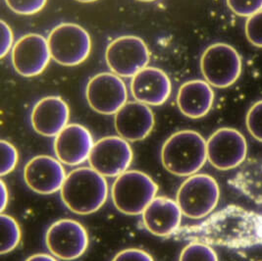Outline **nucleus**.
Masks as SVG:
<instances>
[{
  "mask_svg": "<svg viewBox=\"0 0 262 261\" xmlns=\"http://www.w3.org/2000/svg\"><path fill=\"white\" fill-rule=\"evenodd\" d=\"M173 236L209 246L250 248L262 244V216L238 205H228L201 224L179 228Z\"/></svg>",
  "mask_w": 262,
  "mask_h": 261,
  "instance_id": "1",
  "label": "nucleus"
},
{
  "mask_svg": "<svg viewBox=\"0 0 262 261\" xmlns=\"http://www.w3.org/2000/svg\"><path fill=\"white\" fill-rule=\"evenodd\" d=\"M60 194L72 212L89 215L99 210L107 201L108 184L104 176L93 168L81 167L67 175Z\"/></svg>",
  "mask_w": 262,
  "mask_h": 261,
  "instance_id": "2",
  "label": "nucleus"
},
{
  "mask_svg": "<svg viewBox=\"0 0 262 261\" xmlns=\"http://www.w3.org/2000/svg\"><path fill=\"white\" fill-rule=\"evenodd\" d=\"M207 160L206 141L195 130H184L170 136L161 149V161L168 172L179 177L196 174Z\"/></svg>",
  "mask_w": 262,
  "mask_h": 261,
  "instance_id": "3",
  "label": "nucleus"
},
{
  "mask_svg": "<svg viewBox=\"0 0 262 261\" xmlns=\"http://www.w3.org/2000/svg\"><path fill=\"white\" fill-rule=\"evenodd\" d=\"M157 190L156 183L147 174L132 170L116 178L111 189V198L120 212L140 215L154 201Z\"/></svg>",
  "mask_w": 262,
  "mask_h": 261,
  "instance_id": "4",
  "label": "nucleus"
},
{
  "mask_svg": "<svg viewBox=\"0 0 262 261\" xmlns=\"http://www.w3.org/2000/svg\"><path fill=\"white\" fill-rule=\"evenodd\" d=\"M220 188L208 174H194L187 179L177 192L182 213L191 219H202L212 213L219 202Z\"/></svg>",
  "mask_w": 262,
  "mask_h": 261,
  "instance_id": "5",
  "label": "nucleus"
},
{
  "mask_svg": "<svg viewBox=\"0 0 262 261\" xmlns=\"http://www.w3.org/2000/svg\"><path fill=\"white\" fill-rule=\"evenodd\" d=\"M48 42L51 58L68 67L84 62L92 50L90 34L83 27L72 23H63L53 28Z\"/></svg>",
  "mask_w": 262,
  "mask_h": 261,
  "instance_id": "6",
  "label": "nucleus"
},
{
  "mask_svg": "<svg viewBox=\"0 0 262 261\" xmlns=\"http://www.w3.org/2000/svg\"><path fill=\"white\" fill-rule=\"evenodd\" d=\"M243 68L238 51L227 44H214L203 52L201 70L210 85L225 89L238 81Z\"/></svg>",
  "mask_w": 262,
  "mask_h": 261,
  "instance_id": "7",
  "label": "nucleus"
},
{
  "mask_svg": "<svg viewBox=\"0 0 262 261\" xmlns=\"http://www.w3.org/2000/svg\"><path fill=\"white\" fill-rule=\"evenodd\" d=\"M105 60L112 73L119 77L133 78L147 67L150 54L141 37L123 36L110 42L105 51Z\"/></svg>",
  "mask_w": 262,
  "mask_h": 261,
  "instance_id": "8",
  "label": "nucleus"
},
{
  "mask_svg": "<svg viewBox=\"0 0 262 261\" xmlns=\"http://www.w3.org/2000/svg\"><path fill=\"white\" fill-rule=\"evenodd\" d=\"M206 146L207 160L221 171L239 167L247 159V140L241 132L233 128L215 130L207 140Z\"/></svg>",
  "mask_w": 262,
  "mask_h": 261,
  "instance_id": "9",
  "label": "nucleus"
},
{
  "mask_svg": "<svg viewBox=\"0 0 262 261\" xmlns=\"http://www.w3.org/2000/svg\"><path fill=\"white\" fill-rule=\"evenodd\" d=\"M85 97L93 110L103 115H115L127 103L128 91L119 76L100 73L86 84Z\"/></svg>",
  "mask_w": 262,
  "mask_h": 261,
  "instance_id": "10",
  "label": "nucleus"
},
{
  "mask_svg": "<svg viewBox=\"0 0 262 261\" xmlns=\"http://www.w3.org/2000/svg\"><path fill=\"white\" fill-rule=\"evenodd\" d=\"M48 250L62 260L81 257L89 247V235L81 223L72 219H61L48 228L46 236Z\"/></svg>",
  "mask_w": 262,
  "mask_h": 261,
  "instance_id": "11",
  "label": "nucleus"
},
{
  "mask_svg": "<svg viewBox=\"0 0 262 261\" xmlns=\"http://www.w3.org/2000/svg\"><path fill=\"white\" fill-rule=\"evenodd\" d=\"M133 149L128 141L111 136L98 140L89 157L91 168L104 177H118L133 161Z\"/></svg>",
  "mask_w": 262,
  "mask_h": 261,
  "instance_id": "12",
  "label": "nucleus"
},
{
  "mask_svg": "<svg viewBox=\"0 0 262 261\" xmlns=\"http://www.w3.org/2000/svg\"><path fill=\"white\" fill-rule=\"evenodd\" d=\"M50 58L48 39L37 34H28L20 37L11 51L15 71L26 78L41 74L47 69Z\"/></svg>",
  "mask_w": 262,
  "mask_h": 261,
  "instance_id": "13",
  "label": "nucleus"
},
{
  "mask_svg": "<svg viewBox=\"0 0 262 261\" xmlns=\"http://www.w3.org/2000/svg\"><path fill=\"white\" fill-rule=\"evenodd\" d=\"M94 144L93 136L85 127L69 124L55 137L54 151L61 163L78 166L89 160Z\"/></svg>",
  "mask_w": 262,
  "mask_h": 261,
  "instance_id": "14",
  "label": "nucleus"
},
{
  "mask_svg": "<svg viewBox=\"0 0 262 261\" xmlns=\"http://www.w3.org/2000/svg\"><path fill=\"white\" fill-rule=\"evenodd\" d=\"M66 177L65 169L59 160L48 155L36 156L25 167L26 184L40 194H51L61 190Z\"/></svg>",
  "mask_w": 262,
  "mask_h": 261,
  "instance_id": "15",
  "label": "nucleus"
},
{
  "mask_svg": "<svg viewBox=\"0 0 262 261\" xmlns=\"http://www.w3.org/2000/svg\"><path fill=\"white\" fill-rule=\"evenodd\" d=\"M155 115L148 105L129 101L115 114L114 126L119 137L128 142H140L149 136L155 127Z\"/></svg>",
  "mask_w": 262,
  "mask_h": 261,
  "instance_id": "16",
  "label": "nucleus"
},
{
  "mask_svg": "<svg viewBox=\"0 0 262 261\" xmlns=\"http://www.w3.org/2000/svg\"><path fill=\"white\" fill-rule=\"evenodd\" d=\"M171 91L172 84L166 73L155 67H145L132 78V95L137 101L146 105L164 104Z\"/></svg>",
  "mask_w": 262,
  "mask_h": 261,
  "instance_id": "17",
  "label": "nucleus"
},
{
  "mask_svg": "<svg viewBox=\"0 0 262 261\" xmlns=\"http://www.w3.org/2000/svg\"><path fill=\"white\" fill-rule=\"evenodd\" d=\"M70 109L59 96H48L36 102L31 114L34 130L45 137H56L67 125Z\"/></svg>",
  "mask_w": 262,
  "mask_h": 261,
  "instance_id": "18",
  "label": "nucleus"
},
{
  "mask_svg": "<svg viewBox=\"0 0 262 261\" xmlns=\"http://www.w3.org/2000/svg\"><path fill=\"white\" fill-rule=\"evenodd\" d=\"M182 215L177 202L165 197H155L143 211V225L157 237L173 236L180 228Z\"/></svg>",
  "mask_w": 262,
  "mask_h": 261,
  "instance_id": "19",
  "label": "nucleus"
},
{
  "mask_svg": "<svg viewBox=\"0 0 262 261\" xmlns=\"http://www.w3.org/2000/svg\"><path fill=\"white\" fill-rule=\"evenodd\" d=\"M214 92L206 81L192 80L183 83L177 95V104L185 116L204 117L213 106Z\"/></svg>",
  "mask_w": 262,
  "mask_h": 261,
  "instance_id": "20",
  "label": "nucleus"
},
{
  "mask_svg": "<svg viewBox=\"0 0 262 261\" xmlns=\"http://www.w3.org/2000/svg\"><path fill=\"white\" fill-rule=\"evenodd\" d=\"M232 185L250 201L262 206V158L245 161Z\"/></svg>",
  "mask_w": 262,
  "mask_h": 261,
  "instance_id": "21",
  "label": "nucleus"
},
{
  "mask_svg": "<svg viewBox=\"0 0 262 261\" xmlns=\"http://www.w3.org/2000/svg\"><path fill=\"white\" fill-rule=\"evenodd\" d=\"M1 220V254L16 249L21 241V229L17 221L7 214L2 213Z\"/></svg>",
  "mask_w": 262,
  "mask_h": 261,
  "instance_id": "22",
  "label": "nucleus"
},
{
  "mask_svg": "<svg viewBox=\"0 0 262 261\" xmlns=\"http://www.w3.org/2000/svg\"><path fill=\"white\" fill-rule=\"evenodd\" d=\"M179 261H219L217 253L209 245L191 242L180 254Z\"/></svg>",
  "mask_w": 262,
  "mask_h": 261,
  "instance_id": "23",
  "label": "nucleus"
},
{
  "mask_svg": "<svg viewBox=\"0 0 262 261\" xmlns=\"http://www.w3.org/2000/svg\"><path fill=\"white\" fill-rule=\"evenodd\" d=\"M1 148V167H0V175L5 176L12 172L16 168L19 161V155L16 147L12 143L6 141L0 142Z\"/></svg>",
  "mask_w": 262,
  "mask_h": 261,
  "instance_id": "24",
  "label": "nucleus"
},
{
  "mask_svg": "<svg viewBox=\"0 0 262 261\" xmlns=\"http://www.w3.org/2000/svg\"><path fill=\"white\" fill-rule=\"evenodd\" d=\"M246 124L250 135L262 143V100L250 107L246 117Z\"/></svg>",
  "mask_w": 262,
  "mask_h": 261,
  "instance_id": "25",
  "label": "nucleus"
},
{
  "mask_svg": "<svg viewBox=\"0 0 262 261\" xmlns=\"http://www.w3.org/2000/svg\"><path fill=\"white\" fill-rule=\"evenodd\" d=\"M48 0H5L13 12L19 15H34L41 11Z\"/></svg>",
  "mask_w": 262,
  "mask_h": 261,
  "instance_id": "26",
  "label": "nucleus"
},
{
  "mask_svg": "<svg viewBox=\"0 0 262 261\" xmlns=\"http://www.w3.org/2000/svg\"><path fill=\"white\" fill-rule=\"evenodd\" d=\"M229 8L241 17H250L262 10V0H227Z\"/></svg>",
  "mask_w": 262,
  "mask_h": 261,
  "instance_id": "27",
  "label": "nucleus"
},
{
  "mask_svg": "<svg viewBox=\"0 0 262 261\" xmlns=\"http://www.w3.org/2000/svg\"><path fill=\"white\" fill-rule=\"evenodd\" d=\"M246 36L251 45L262 48V10L248 18L246 22Z\"/></svg>",
  "mask_w": 262,
  "mask_h": 261,
  "instance_id": "28",
  "label": "nucleus"
},
{
  "mask_svg": "<svg viewBox=\"0 0 262 261\" xmlns=\"http://www.w3.org/2000/svg\"><path fill=\"white\" fill-rule=\"evenodd\" d=\"M112 261H155L152 256L143 249H124L118 252Z\"/></svg>",
  "mask_w": 262,
  "mask_h": 261,
  "instance_id": "29",
  "label": "nucleus"
},
{
  "mask_svg": "<svg viewBox=\"0 0 262 261\" xmlns=\"http://www.w3.org/2000/svg\"><path fill=\"white\" fill-rule=\"evenodd\" d=\"M1 26V51H0V57L3 58L5 55L8 54L10 49L13 48V32L11 28L4 21L0 22Z\"/></svg>",
  "mask_w": 262,
  "mask_h": 261,
  "instance_id": "30",
  "label": "nucleus"
},
{
  "mask_svg": "<svg viewBox=\"0 0 262 261\" xmlns=\"http://www.w3.org/2000/svg\"><path fill=\"white\" fill-rule=\"evenodd\" d=\"M0 197H1V206H0V210L1 212L4 211V209L6 208L7 204H8V200H9V194H8V189L5 185V183L3 181H0Z\"/></svg>",
  "mask_w": 262,
  "mask_h": 261,
  "instance_id": "31",
  "label": "nucleus"
},
{
  "mask_svg": "<svg viewBox=\"0 0 262 261\" xmlns=\"http://www.w3.org/2000/svg\"><path fill=\"white\" fill-rule=\"evenodd\" d=\"M26 261H57V259L47 253H36L30 256Z\"/></svg>",
  "mask_w": 262,
  "mask_h": 261,
  "instance_id": "32",
  "label": "nucleus"
},
{
  "mask_svg": "<svg viewBox=\"0 0 262 261\" xmlns=\"http://www.w3.org/2000/svg\"><path fill=\"white\" fill-rule=\"evenodd\" d=\"M79 2H83V3H90V2H95L96 0H76Z\"/></svg>",
  "mask_w": 262,
  "mask_h": 261,
  "instance_id": "33",
  "label": "nucleus"
},
{
  "mask_svg": "<svg viewBox=\"0 0 262 261\" xmlns=\"http://www.w3.org/2000/svg\"><path fill=\"white\" fill-rule=\"evenodd\" d=\"M138 1H142V2H151V1H155V0H138Z\"/></svg>",
  "mask_w": 262,
  "mask_h": 261,
  "instance_id": "34",
  "label": "nucleus"
}]
</instances>
